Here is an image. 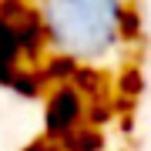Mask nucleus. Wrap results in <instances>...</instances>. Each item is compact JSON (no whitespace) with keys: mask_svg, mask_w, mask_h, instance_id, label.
<instances>
[{"mask_svg":"<svg viewBox=\"0 0 151 151\" xmlns=\"http://www.w3.org/2000/svg\"><path fill=\"white\" fill-rule=\"evenodd\" d=\"M34 10L47 47L67 64H97L124 37L121 0H37Z\"/></svg>","mask_w":151,"mask_h":151,"instance_id":"nucleus-1","label":"nucleus"},{"mask_svg":"<svg viewBox=\"0 0 151 151\" xmlns=\"http://www.w3.org/2000/svg\"><path fill=\"white\" fill-rule=\"evenodd\" d=\"M81 114H84L81 91H77L74 84H57L54 91L47 94V104H44V128H47V138L60 145L70 131L81 128Z\"/></svg>","mask_w":151,"mask_h":151,"instance_id":"nucleus-2","label":"nucleus"},{"mask_svg":"<svg viewBox=\"0 0 151 151\" xmlns=\"http://www.w3.org/2000/svg\"><path fill=\"white\" fill-rule=\"evenodd\" d=\"M20 67H30V64L24 60L17 27H14V20H10L7 14H0V87L10 84V77H14Z\"/></svg>","mask_w":151,"mask_h":151,"instance_id":"nucleus-3","label":"nucleus"},{"mask_svg":"<svg viewBox=\"0 0 151 151\" xmlns=\"http://www.w3.org/2000/svg\"><path fill=\"white\" fill-rule=\"evenodd\" d=\"M24 151H60L57 141H50V138H44V141H34V145H27Z\"/></svg>","mask_w":151,"mask_h":151,"instance_id":"nucleus-4","label":"nucleus"}]
</instances>
